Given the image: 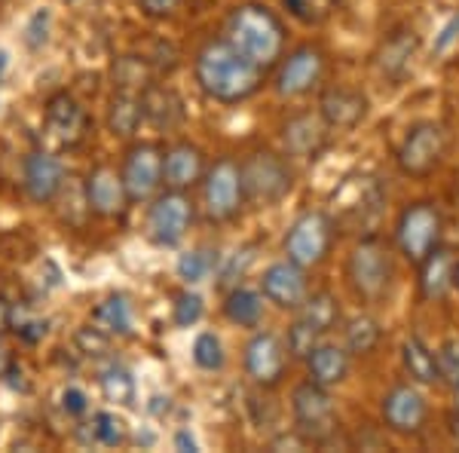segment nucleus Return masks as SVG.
<instances>
[{"label": "nucleus", "mask_w": 459, "mask_h": 453, "mask_svg": "<svg viewBox=\"0 0 459 453\" xmlns=\"http://www.w3.org/2000/svg\"><path fill=\"white\" fill-rule=\"evenodd\" d=\"M303 362H307L309 380L318 386H328V389L346 383V377H350V370H352L350 349L343 344H334V340H322L318 346H313V353Z\"/></svg>", "instance_id": "26"}, {"label": "nucleus", "mask_w": 459, "mask_h": 453, "mask_svg": "<svg viewBox=\"0 0 459 453\" xmlns=\"http://www.w3.org/2000/svg\"><path fill=\"white\" fill-rule=\"evenodd\" d=\"M86 199H89V209H92L95 218H123L126 209H129V193L123 187V178L117 172L114 166L108 162H99L92 172L86 175Z\"/></svg>", "instance_id": "23"}, {"label": "nucleus", "mask_w": 459, "mask_h": 453, "mask_svg": "<svg viewBox=\"0 0 459 453\" xmlns=\"http://www.w3.org/2000/svg\"><path fill=\"white\" fill-rule=\"evenodd\" d=\"M184 0H138V10L144 13L147 19H172L178 10H181Z\"/></svg>", "instance_id": "42"}, {"label": "nucleus", "mask_w": 459, "mask_h": 453, "mask_svg": "<svg viewBox=\"0 0 459 453\" xmlns=\"http://www.w3.org/2000/svg\"><path fill=\"white\" fill-rule=\"evenodd\" d=\"M74 346H77V353L83 355V359H105L110 353V346H114V337H110L108 331H101L95 322H89L74 331Z\"/></svg>", "instance_id": "38"}, {"label": "nucleus", "mask_w": 459, "mask_h": 453, "mask_svg": "<svg viewBox=\"0 0 459 453\" xmlns=\"http://www.w3.org/2000/svg\"><path fill=\"white\" fill-rule=\"evenodd\" d=\"M224 318L236 328L255 331L261 328L264 313H266V297L261 294V288L251 285H236L224 294Z\"/></svg>", "instance_id": "29"}, {"label": "nucleus", "mask_w": 459, "mask_h": 453, "mask_svg": "<svg viewBox=\"0 0 459 453\" xmlns=\"http://www.w3.org/2000/svg\"><path fill=\"white\" fill-rule=\"evenodd\" d=\"M282 6L288 10V16L298 19L300 25L318 28L340 10V0H282Z\"/></svg>", "instance_id": "37"}, {"label": "nucleus", "mask_w": 459, "mask_h": 453, "mask_svg": "<svg viewBox=\"0 0 459 453\" xmlns=\"http://www.w3.org/2000/svg\"><path fill=\"white\" fill-rule=\"evenodd\" d=\"M454 288L459 292V261H456V279H454Z\"/></svg>", "instance_id": "50"}, {"label": "nucleus", "mask_w": 459, "mask_h": 453, "mask_svg": "<svg viewBox=\"0 0 459 453\" xmlns=\"http://www.w3.org/2000/svg\"><path fill=\"white\" fill-rule=\"evenodd\" d=\"M92 322L110 337H132L135 334V307L132 297L123 292H110L92 307Z\"/></svg>", "instance_id": "30"}, {"label": "nucleus", "mask_w": 459, "mask_h": 453, "mask_svg": "<svg viewBox=\"0 0 459 453\" xmlns=\"http://www.w3.org/2000/svg\"><path fill=\"white\" fill-rule=\"evenodd\" d=\"M279 138H282V151L291 160L316 162L325 151H328L331 129H328V123L322 120L318 110H298V114H291L282 123Z\"/></svg>", "instance_id": "17"}, {"label": "nucleus", "mask_w": 459, "mask_h": 453, "mask_svg": "<svg viewBox=\"0 0 459 453\" xmlns=\"http://www.w3.org/2000/svg\"><path fill=\"white\" fill-rule=\"evenodd\" d=\"M450 398H454V407H459V383L450 386Z\"/></svg>", "instance_id": "49"}, {"label": "nucleus", "mask_w": 459, "mask_h": 453, "mask_svg": "<svg viewBox=\"0 0 459 453\" xmlns=\"http://www.w3.org/2000/svg\"><path fill=\"white\" fill-rule=\"evenodd\" d=\"M398 359L407 374V380H413L417 386H435L441 383V370H438V353L426 344L420 334H407L398 346Z\"/></svg>", "instance_id": "27"}, {"label": "nucleus", "mask_w": 459, "mask_h": 453, "mask_svg": "<svg viewBox=\"0 0 459 453\" xmlns=\"http://www.w3.org/2000/svg\"><path fill=\"white\" fill-rule=\"evenodd\" d=\"M395 251L407 264L417 266L426 255L444 242V214L435 199H413L395 218Z\"/></svg>", "instance_id": "7"}, {"label": "nucleus", "mask_w": 459, "mask_h": 453, "mask_svg": "<svg viewBox=\"0 0 459 453\" xmlns=\"http://www.w3.org/2000/svg\"><path fill=\"white\" fill-rule=\"evenodd\" d=\"M43 129L47 135L62 147H80L89 138L92 120H89L86 108L74 99L71 92H53L43 105Z\"/></svg>", "instance_id": "19"}, {"label": "nucleus", "mask_w": 459, "mask_h": 453, "mask_svg": "<svg viewBox=\"0 0 459 453\" xmlns=\"http://www.w3.org/2000/svg\"><path fill=\"white\" fill-rule=\"evenodd\" d=\"M205 316V301L203 294L190 292V288H184V292L175 294V303H172V322L178 328H194V325L203 322Z\"/></svg>", "instance_id": "39"}, {"label": "nucleus", "mask_w": 459, "mask_h": 453, "mask_svg": "<svg viewBox=\"0 0 459 453\" xmlns=\"http://www.w3.org/2000/svg\"><path fill=\"white\" fill-rule=\"evenodd\" d=\"M65 181H68V169L65 162L49 151H31L22 162V187L28 199L37 205H49L58 199Z\"/></svg>", "instance_id": "21"}, {"label": "nucleus", "mask_w": 459, "mask_h": 453, "mask_svg": "<svg viewBox=\"0 0 459 453\" xmlns=\"http://www.w3.org/2000/svg\"><path fill=\"white\" fill-rule=\"evenodd\" d=\"M380 420L383 429L398 438L420 435L429 423V401L423 389L413 380L389 386L380 398Z\"/></svg>", "instance_id": "16"}, {"label": "nucleus", "mask_w": 459, "mask_h": 453, "mask_svg": "<svg viewBox=\"0 0 459 453\" xmlns=\"http://www.w3.org/2000/svg\"><path fill=\"white\" fill-rule=\"evenodd\" d=\"M89 432H92V441L101 444V448H123L129 441V423L114 411H99L89 423Z\"/></svg>", "instance_id": "36"}, {"label": "nucleus", "mask_w": 459, "mask_h": 453, "mask_svg": "<svg viewBox=\"0 0 459 453\" xmlns=\"http://www.w3.org/2000/svg\"><path fill=\"white\" fill-rule=\"evenodd\" d=\"M196 221V205L190 193L162 187L147 205V240L157 248H178L187 240L190 227Z\"/></svg>", "instance_id": "10"}, {"label": "nucleus", "mask_w": 459, "mask_h": 453, "mask_svg": "<svg viewBox=\"0 0 459 453\" xmlns=\"http://www.w3.org/2000/svg\"><path fill=\"white\" fill-rule=\"evenodd\" d=\"M325 71H328V58L318 43H300L291 53H285L276 65V77H273V92L285 101H298L313 95L325 83Z\"/></svg>", "instance_id": "9"}, {"label": "nucleus", "mask_w": 459, "mask_h": 453, "mask_svg": "<svg viewBox=\"0 0 459 453\" xmlns=\"http://www.w3.org/2000/svg\"><path fill=\"white\" fill-rule=\"evenodd\" d=\"M190 359L199 370L205 374H214V370L224 368L227 353H224V340L218 337L214 331H199L194 337V346H190Z\"/></svg>", "instance_id": "35"}, {"label": "nucleus", "mask_w": 459, "mask_h": 453, "mask_svg": "<svg viewBox=\"0 0 459 453\" xmlns=\"http://www.w3.org/2000/svg\"><path fill=\"white\" fill-rule=\"evenodd\" d=\"M10 318H13V303L6 297H0V331H10Z\"/></svg>", "instance_id": "46"}, {"label": "nucleus", "mask_w": 459, "mask_h": 453, "mask_svg": "<svg viewBox=\"0 0 459 453\" xmlns=\"http://www.w3.org/2000/svg\"><path fill=\"white\" fill-rule=\"evenodd\" d=\"M13 362H10V349H6V344H4V331H0V377L6 374V368H10Z\"/></svg>", "instance_id": "47"}, {"label": "nucleus", "mask_w": 459, "mask_h": 453, "mask_svg": "<svg viewBox=\"0 0 459 453\" xmlns=\"http://www.w3.org/2000/svg\"><path fill=\"white\" fill-rule=\"evenodd\" d=\"M447 157V129L438 120H417L398 141L395 166L404 178H429Z\"/></svg>", "instance_id": "8"}, {"label": "nucleus", "mask_w": 459, "mask_h": 453, "mask_svg": "<svg viewBox=\"0 0 459 453\" xmlns=\"http://www.w3.org/2000/svg\"><path fill=\"white\" fill-rule=\"evenodd\" d=\"M435 353H438L441 383L456 386L459 383V334H454V337H444Z\"/></svg>", "instance_id": "41"}, {"label": "nucleus", "mask_w": 459, "mask_h": 453, "mask_svg": "<svg viewBox=\"0 0 459 453\" xmlns=\"http://www.w3.org/2000/svg\"><path fill=\"white\" fill-rule=\"evenodd\" d=\"M205 169H209V160H205L203 147L187 138L172 141L162 151V187L190 193L203 184Z\"/></svg>", "instance_id": "22"}, {"label": "nucleus", "mask_w": 459, "mask_h": 453, "mask_svg": "<svg viewBox=\"0 0 459 453\" xmlns=\"http://www.w3.org/2000/svg\"><path fill=\"white\" fill-rule=\"evenodd\" d=\"M162 151L160 141H132L123 153L120 178L132 205H144L162 190Z\"/></svg>", "instance_id": "14"}, {"label": "nucleus", "mask_w": 459, "mask_h": 453, "mask_svg": "<svg viewBox=\"0 0 459 453\" xmlns=\"http://www.w3.org/2000/svg\"><path fill=\"white\" fill-rule=\"evenodd\" d=\"M6 68H10V53H6V49H0V80H4Z\"/></svg>", "instance_id": "48"}, {"label": "nucleus", "mask_w": 459, "mask_h": 453, "mask_svg": "<svg viewBox=\"0 0 459 453\" xmlns=\"http://www.w3.org/2000/svg\"><path fill=\"white\" fill-rule=\"evenodd\" d=\"M175 450H199V441L187 429H178L175 432Z\"/></svg>", "instance_id": "45"}, {"label": "nucleus", "mask_w": 459, "mask_h": 453, "mask_svg": "<svg viewBox=\"0 0 459 453\" xmlns=\"http://www.w3.org/2000/svg\"><path fill=\"white\" fill-rule=\"evenodd\" d=\"M203 212L212 224H230L239 218L246 205V187H242V169L233 157H221L205 169L203 178Z\"/></svg>", "instance_id": "12"}, {"label": "nucleus", "mask_w": 459, "mask_h": 453, "mask_svg": "<svg viewBox=\"0 0 459 453\" xmlns=\"http://www.w3.org/2000/svg\"><path fill=\"white\" fill-rule=\"evenodd\" d=\"M291 157L282 151H270V147H255L246 160L239 162L242 169V187H246V203L257 209H270L279 205L282 199L291 196L294 190V166Z\"/></svg>", "instance_id": "4"}, {"label": "nucleus", "mask_w": 459, "mask_h": 453, "mask_svg": "<svg viewBox=\"0 0 459 453\" xmlns=\"http://www.w3.org/2000/svg\"><path fill=\"white\" fill-rule=\"evenodd\" d=\"M194 80L199 92L218 105H242L255 99L266 83V68L242 56L233 43L221 37H209L194 56Z\"/></svg>", "instance_id": "1"}, {"label": "nucleus", "mask_w": 459, "mask_h": 453, "mask_svg": "<svg viewBox=\"0 0 459 453\" xmlns=\"http://www.w3.org/2000/svg\"><path fill=\"white\" fill-rule=\"evenodd\" d=\"M108 129L117 138H132L144 126V101L135 89H114L108 99Z\"/></svg>", "instance_id": "28"}, {"label": "nucleus", "mask_w": 459, "mask_h": 453, "mask_svg": "<svg viewBox=\"0 0 459 453\" xmlns=\"http://www.w3.org/2000/svg\"><path fill=\"white\" fill-rule=\"evenodd\" d=\"M291 420L307 441H328L340 429V411L328 386H318L307 377L291 389Z\"/></svg>", "instance_id": "11"}, {"label": "nucleus", "mask_w": 459, "mask_h": 453, "mask_svg": "<svg viewBox=\"0 0 459 453\" xmlns=\"http://www.w3.org/2000/svg\"><path fill=\"white\" fill-rule=\"evenodd\" d=\"M444 429H447L450 441L459 444V407H450L447 417H444Z\"/></svg>", "instance_id": "44"}, {"label": "nucleus", "mask_w": 459, "mask_h": 453, "mask_svg": "<svg viewBox=\"0 0 459 453\" xmlns=\"http://www.w3.org/2000/svg\"><path fill=\"white\" fill-rule=\"evenodd\" d=\"M337 203V224L355 227L361 233H374V224L380 221L386 205V190L380 187L374 175H350L343 187L334 190Z\"/></svg>", "instance_id": "13"}, {"label": "nucleus", "mask_w": 459, "mask_h": 453, "mask_svg": "<svg viewBox=\"0 0 459 453\" xmlns=\"http://www.w3.org/2000/svg\"><path fill=\"white\" fill-rule=\"evenodd\" d=\"M417 49H420V37L413 28H395L383 37L380 49L374 56V65L383 77L389 80H402L407 71H411L413 58H417Z\"/></svg>", "instance_id": "25"}, {"label": "nucleus", "mask_w": 459, "mask_h": 453, "mask_svg": "<svg viewBox=\"0 0 459 453\" xmlns=\"http://www.w3.org/2000/svg\"><path fill=\"white\" fill-rule=\"evenodd\" d=\"M218 270V251L205 248V245H196V248H187L178 255L175 261V273L184 285H199Z\"/></svg>", "instance_id": "34"}, {"label": "nucleus", "mask_w": 459, "mask_h": 453, "mask_svg": "<svg viewBox=\"0 0 459 453\" xmlns=\"http://www.w3.org/2000/svg\"><path fill=\"white\" fill-rule=\"evenodd\" d=\"M224 37L242 56H248L255 65H261V68L279 65V58L285 56V43H288L285 22L266 4H255V0L233 6V10L227 13Z\"/></svg>", "instance_id": "3"}, {"label": "nucleus", "mask_w": 459, "mask_h": 453, "mask_svg": "<svg viewBox=\"0 0 459 453\" xmlns=\"http://www.w3.org/2000/svg\"><path fill=\"white\" fill-rule=\"evenodd\" d=\"M337 218L325 209H307L288 224L282 236V255L300 264L303 270H316L331 257L337 245Z\"/></svg>", "instance_id": "5"}, {"label": "nucleus", "mask_w": 459, "mask_h": 453, "mask_svg": "<svg viewBox=\"0 0 459 453\" xmlns=\"http://www.w3.org/2000/svg\"><path fill=\"white\" fill-rule=\"evenodd\" d=\"M383 340V325L371 313H355L343 322V346L350 349L352 359L374 355Z\"/></svg>", "instance_id": "32"}, {"label": "nucleus", "mask_w": 459, "mask_h": 453, "mask_svg": "<svg viewBox=\"0 0 459 453\" xmlns=\"http://www.w3.org/2000/svg\"><path fill=\"white\" fill-rule=\"evenodd\" d=\"M318 114L331 132H355L371 114V99L361 86L334 83L318 92Z\"/></svg>", "instance_id": "18"}, {"label": "nucleus", "mask_w": 459, "mask_h": 453, "mask_svg": "<svg viewBox=\"0 0 459 453\" xmlns=\"http://www.w3.org/2000/svg\"><path fill=\"white\" fill-rule=\"evenodd\" d=\"M99 389L101 396L114 405H123V407H132L138 398V386H135V377L132 370L123 365V362H110L99 370Z\"/></svg>", "instance_id": "33"}, {"label": "nucleus", "mask_w": 459, "mask_h": 453, "mask_svg": "<svg viewBox=\"0 0 459 453\" xmlns=\"http://www.w3.org/2000/svg\"><path fill=\"white\" fill-rule=\"evenodd\" d=\"M288 365H291V353H288L282 334L255 328L242 349V368H246L248 380L261 389H276L285 380Z\"/></svg>", "instance_id": "15"}, {"label": "nucleus", "mask_w": 459, "mask_h": 453, "mask_svg": "<svg viewBox=\"0 0 459 453\" xmlns=\"http://www.w3.org/2000/svg\"><path fill=\"white\" fill-rule=\"evenodd\" d=\"M309 270H303L300 264L288 261H273L270 266H264L261 279H257V288L266 297V303H273L276 309H285V313H294L309 294Z\"/></svg>", "instance_id": "20"}, {"label": "nucleus", "mask_w": 459, "mask_h": 453, "mask_svg": "<svg viewBox=\"0 0 459 453\" xmlns=\"http://www.w3.org/2000/svg\"><path fill=\"white\" fill-rule=\"evenodd\" d=\"M456 261L459 255H454V248L438 245L432 255H426L417 264V288L423 301H441L454 292V279H456Z\"/></svg>", "instance_id": "24"}, {"label": "nucleus", "mask_w": 459, "mask_h": 453, "mask_svg": "<svg viewBox=\"0 0 459 453\" xmlns=\"http://www.w3.org/2000/svg\"><path fill=\"white\" fill-rule=\"evenodd\" d=\"M343 325V313H340V301L334 292L328 288H318L309 292L307 301L294 309V322L288 325L285 344L291 359H307L322 340H328V334Z\"/></svg>", "instance_id": "6"}, {"label": "nucleus", "mask_w": 459, "mask_h": 453, "mask_svg": "<svg viewBox=\"0 0 459 453\" xmlns=\"http://www.w3.org/2000/svg\"><path fill=\"white\" fill-rule=\"evenodd\" d=\"M10 331L19 334L25 344H40V340L47 337V331H49V322H47V318H40V316H34V313H28L25 307H16V303H13Z\"/></svg>", "instance_id": "40"}, {"label": "nucleus", "mask_w": 459, "mask_h": 453, "mask_svg": "<svg viewBox=\"0 0 459 453\" xmlns=\"http://www.w3.org/2000/svg\"><path fill=\"white\" fill-rule=\"evenodd\" d=\"M62 411L68 414V417H83V414H89L86 392L77 389V386H68V389L62 392Z\"/></svg>", "instance_id": "43"}, {"label": "nucleus", "mask_w": 459, "mask_h": 453, "mask_svg": "<svg viewBox=\"0 0 459 453\" xmlns=\"http://www.w3.org/2000/svg\"><path fill=\"white\" fill-rule=\"evenodd\" d=\"M395 242L380 233H361L346 255L343 276L355 301L365 307L386 303L395 288Z\"/></svg>", "instance_id": "2"}, {"label": "nucleus", "mask_w": 459, "mask_h": 453, "mask_svg": "<svg viewBox=\"0 0 459 453\" xmlns=\"http://www.w3.org/2000/svg\"><path fill=\"white\" fill-rule=\"evenodd\" d=\"M142 101H144V123L157 126V129H172V126L184 120V105L175 89L151 83L142 92Z\"/></svg>", "instance_id": "31"}]
</instances>
